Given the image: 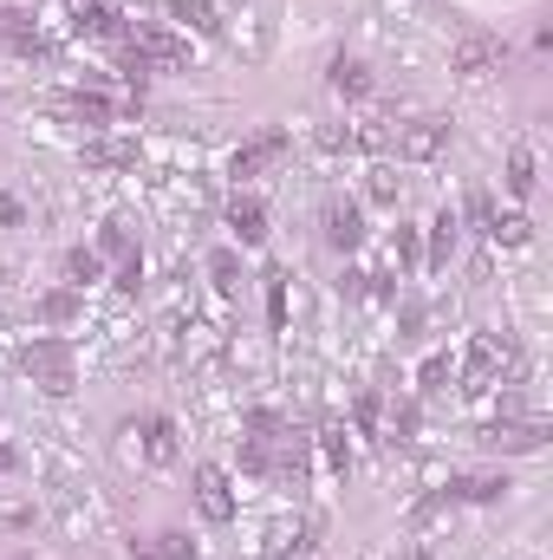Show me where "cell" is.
I'll list each match as a JSON object with an SVG mask.
<instances>
[{
    "mask_svg": "<svg viewBox=\"0 0 553 560\" xmlns=\"http://www.w3.org/2000/svg\"><path fill=\"white\" fill-rule=\"evenodd\" d=\"M469 215H475V229H482V235H489V222H495V202H489V196H482V189H475V196H469Z\"/></svg>",
    "mask_w": 553,
    "mask_h": 560,
    "instance_id": "obj_25",
    "label": "cell"
},
{
    "mask_svg": "<svg viewBox=\"0 0 553 560\" xmlns=\"http://www.w3.org/2000/svg\"><path fill=\"white\" fill-rule=\"evenodd\" d=\"M66 280H72V287L105 280V255H98V248H72V255H66Z\"/></svg>",
    "mask_w": 553,
    "mask_h": 560,
    "instance_id": "obj_15",
    "label": "cell"
},
{
    "mask_svg": "<svg viewBox=\"0 0 553 560\" xmlns=\"http://www.w3.org/2000/svg\"><path fill=\"white\" fill-rule=\"evenodd\" d=\"M176 13H183V26H196V33H215V26H222V20H215V7H209V0H183V7H176Z\"/></svg>",
    "mask_w": 553,
    "mask_h": 560,
    "instance_id": "obj_22",
    "label": "cell"
},
{
    "mask_svg": "<svg viewBox=\"0 0 553 560\" xmlns=\"http://www.w3.org/2000/svg\"><path fill=\"white\" fill-rule=\"evenodd\" d=\"M72 313H79V300H72V293H52V300H46V319H72Z\"/></svg>",
    "mask_w": 553,
    "mask_h": 560,
    "instance_id": "obj_28",
    "label": "cell"
},
{
    "mask_svg": "<svg viewBox=\"0 0 553 560\" xmlns=\"http://www.w3.org/2000/svg\"><path fill=\"white\" fill-rule=\"evenodd\" d=\"M79 33H118V13L92 0V7H79Z\"/></svg>",
    "mask_w": 553,
    "mask_h": 560,
    "instance_id": "obj_21",
    "label": "cell"
},
{
    "mask_svg": "<svg viewBox=\"0 0 553 560\" xmlns=\"http://www.w3.org/2000/svg\"><path fill=\"white\" fill-rule=\"evenodd\" d=\"M280 156H286V138H280V131H261L255 143H242V150H235V163H228V176H235V183H255L261 170H274Z\"/></svg>",
    "mask_w": 553,
    "mask_h": 560,
    "instance_id": "obj_6",
    "label": "cell"
},
{
    "mask_svg": "<svg viewBox=\"0 0 553 560\" xmlns=\"http://www.w3.org/2000/svg\"><path fill=\"white\" fill-rule=\"evenodd\" d=\"M508 189H515V196H534V156H528V150L508 156Z\"/></svg>",
    "mask_w": 553,
    "mask_h": 560,
    "instance_id": "obj_20",
    "label": "cell"
},
{
    "mask_svg": "<svg viewBox=\"0 0 553 560\" xmlns=\"http://www.w3.org/2000/svg\"><path fill=\"white\" fill-rule=\"evenodd\" d=\"M0 39H13L20 52H39V39H33V20H26L20 7H0Z\"/></svg>",
    "mask_w": 553,
    "mask_h": 560,
    "instance_id": "obj_17",
    "label": "cell"
},
{
    "mask_svg": "<svg viewBox=\"0 0 553 560\" xmlns=\"http://www.w3.org/2000/svg\"><path fill=\"white\" fill-rule=\"evenodd\" d=\"M352 143H365V150H378V143H385V125H378V118H365V125L352 131Z\"/></svg>",
    "mask_w": 553,
    "mask_h": 560,
    "instance_id": "obj_27",
    "label": "cell"
},
{
    "mask_svg": "<svg viewBox=\"0 0 553 560\" xmlns=\"http://www.w3.org/2000/svg\"><path fill=\"white\" fill-rule=\"evenodd\" d=\"M372 196H378V202H391V196H398V176H385V170H378V176H372Z\"/></svg>",
    "mask_w": 553,
    "mask_h": 560,
    "instance_id": "obj_31",
    "label": "cell"
},
{
    "mask_svg": "<svg viewBox=\"0 0 553 560\" xmlns=\"http://www.w3.org/2000/svg\"><path fill=\"white\" fill-rule=\"evenodd\" d=\"M156 560H196V541L169 528V535H156Z\"/></svg>",
    "mask_w": 553,
    "mask_h": 560,
    "instance_id": "obj_23",
    "label": "cell"
},
{
    "mask_svg": "<svg viewBox=\"0 0 553 560\" xmlns=\"http://www.w3.org/2000/svg\"><path fill=\"white\" fill-rule=\"evenodd\" d=\"M411 560H430V555H423V548H416V555H411Z\"/></svg>",
    "mask_w": 553,
    "mask_h": 560,
    "instance_id": "obj_32",
    "label": "cell"
},
{
    "mask_svg": "<svg viewBox=\"0 0 553 560\" xmlns=\"http://www.w3.org/2000/svg\"><path fill=\"white\" fill-rule=\"evenodd\" d=\"M20 222H26V202H20V196H7V189H0V229H20Z\"/></svg>",
    "mask_w": 553,
    "mask_h": 560,
    "instance_id": "obj_24",
    "label": "cell"
},
{
    "mask_svg": "<svg viewBox=\"0 0 553 560\" xmlns=\"http://www.w3.org/2000/svg\"><path fill=\"white\" fill-rule=\"evenodd\" d=\"M482 443H489V450H508V456H528V450H541V443H548V423H541V418L489 423V430H482Z\"/></svg>",
    "mask_w": 553,
    "mask_h": 560,
    "instance_id": "obj_4",
    "label": "cell"
},
{
    "mask_svg": "<svg viewBox=\"0 0 553 560\" xmlns=\"http://www.w3.org/2000/svg\"><path fill=\"white\" fill-rule=\"evenodd\" d=\"M143 456H150L156 469L183 456V443H176V423H169V418H143Z\"/></svg>",
    "mask_w": 553,
    "mask_h": 560,
    "instance_id": "obj_10",
    "label": "cell"
},
{
    "mask_svg": "<svg viewBox=\"0 0 553 560\" xmlns=\"http://www.w3.org/2000/svg\"><path fill=\"white\" fill-rule=\"evenodd\" d=\"M131 52H143L150 66H169V72L189 66V39L169 33V26H138V46H131Z\"/></svg>",
    "mask_w": 553,
    "mask_h": 560,
    "instance_id": "obj_8",
    "label": "cell"
},
{
    "mask_svg": "<svg viewBox=\"0 0 553 560\" xmlns=\"http://www.w3.org/2000/svg\"><path fill=\"white\" fill-rule=\"evenodd\" d=\"M528 235H534L528 215H495V222H489V242H502V248H521Z\"/></svg>",
    "mask_w": 553,
    "mask_h": 560,
    "instance_id": "obj_18",
    "label": "cell"
},
{
    "mask_svg": "<svg viewBox=\"0 0 553 560\" xmlns=\"http://www.w3.org/2000/svg\"><path fill=\"white\" fill-rule=\"evenodd\" d=\"M196 509H202L209 522H235V489H228V469H215V463H202V469H196Z\"/></svg>",
    "mask_w": 553,
    "mask_h": 560,
    "instance_id": "obj_5",
    "label": "cell"
},
{
    "mask_svg": "<svg viewBox=\"0 0 553 560\" xmlns=\"http://www.w3.org/2000/svg\"><path fill=\"white\" fill-rule=\"evenodd\" d=\"M228 229H235V242H248V248H255V242L268 235V209H261L255 196H235V209H228Z\"/></svg>",
    "mask_w": 553,
    "mask_h": 560,
    "instance_id": "obj_11",
    "label": "cell"
},
{
    "mask_svg": "<svg viewBox=\"0 0 553 560\" xmlns=\"http://www.w3.org/2000/svg\"><path fill=\"white\" fill-rule=\"evenodd\" d=\"M502 372H508V346H502V339H489V332H482V339H469V359H462V378H469V385L482 392V385H495Z\"/></svg>",
    "mask_w": 553,
    "mask_h": 560,
    "instance_id": "obj_7",
    "label": "cell"
},
{
    "mask_svg": "<svg viewBox=\"0 0 553 560\" xmlns=\"http://www.w3.org/2000/svg\"><path fill=\"white\" fill-rule=\"evenodd\" d=\"M326 242H332L339 255H352V248L365 242V215H358L352 202H332V209H326Z\"/></svg>",
    "mask_w": 553,
    "mask_h": 560,
    "instance_id": "obj_9",
    "label": "cell"
},
{
    "mask_svg": "<svg viewBox=\"0 0 553 560\" xmlns=\"http://www.w3.org/2000/svg\"><path fill=\"white\" fill-rule=\"evenodd\" d=\"M98 255H125V261H131V235H125V229H105V242H98Z\"/></svg>",
    "mask_w": 553,
    "mask_h": 560,
    "instance_id": "obj_26",
    "label": "cell"
},
{
    "mask_svg": "<svg viewBox=\"0 0 553 560\" xmlns=\"http://www.w3.org/2000/svg\"><path fill=\"white\" fill-rule=\"evenodd\" d=\"M430 229H436V235H430V268H443V261H449V248H456V215H436Z\"/></svg>",
    "mask_w": 553,
    "mask_h": 560,
    "instance_id": "obj_19",
    "label": "cell"
},
{
    "mask_svg": "<svg viewBox=\"0 0 553 560\" xmlns=\"http://www.w3.org/2000/svg\"><path fill=\"white\" fill-rule=\"evenodd\" d=\"M502 66H508V52H502V39H489V33H462V39H456V52H449V72H456V79H469V85L495 79Z\"/></svg>",
    "mask_w": 553,
    "mask_h": 560,
    "instance_id": "obj_1",
    "label": "cell"
},
{
    "mask_svg": "<svg viewBox=\"0 0 553 560\" xmlns=\"http://www.w3.org/2000/svg\"><path fill=\"white\" fill-rule=\"evenodd\" d=\"M26 378H33L39 392H72V352H66L59 339H33V346H26Z\"/></svg>",
    "mask_w": 553,
    "mask_h": 560,
    "instance_id": "obj_2",
    "label": "cell"
},
{
    "mask_svg": "<svg viewBox=\"0 0 553 560\" xmlns=\"http://www.w3.org/2000/svg\"><path fill=\"white\" fill-rule=\"evenodd\" d=\"M85 163H92V170H131V163H138V143L92 138V143H85Z\"/></svg>",
    "mask_w": 553,
    "mask_h": 560,
    "instance_id": "obj_12",
    "label": "cell"
},
{
    "mask_svg": "<svg viewBox=\"0 0 553 560\" xmlns=\"http://www.w3.org/2000/svg\"><path fill=\"white\" fill-rule=\"evenodd\" d=\"M326 79H332V92H339V98H365V92H372V72H365L358 59H345V52L326 66Z\"/></svg>",
    "mask_w": 553,
    "mask_h": 560,
    "instance_id": "obj_13",
    "label": "cell"
},
{
    "mask_svg": "<svg viewBox=\"0 0 553 560\" xmlns=\"http://www.w3.org/2000/svg\"><path fill=\"white\" fill-rule=\"evenodd\" d=\"M391 255H398V261H416V235H411V229H398V242H391Z\"/></svg>",
    "mask_w": 553,
    "mask_h": 560,
    "instance_id": "obj_30",
    "label": "cell"
},
{
    "mask_svg": "<svg viewBox=\"0 0 553 560\" xmlns=\"http://www.w3.org/2000/svg\"><path fill=\"white\" fill-rule=\"evenodd\" d=\"M449 495H456V502H502V495H508V482H502V476H456V482H449Z\"/></svg>",
    "mask_w": 553,
    "mask_h": 560,
    "instance_id": "obj_14",
    "label": "cell"
},
{
    "mask_svg": "<svg viewBox=\"0 0 553 560\" xmlns=\"http://www.w3.org/2000/svg\"><path fill=\"white\" fill-rule=\"evenodd\" d=\"M66 112H72L79 125H92V131H105V125H111V105H105L98 92H79V98H66Z\"/></svg>",
    "mask_w": 553,
    "mask_h": 560,
    "instance_id": "obj_16",
    "label": "cell"
},
{
    "mask_svg": "<svg viewBox=\"0 0 553 560\" xmlns=\"http://www.w3.org/2000/svg\"><path fill=\"white\" fill-rule=\"evenodd\" d=\"M443 378H449V359H430V365H423V385L443 392Z\"/></svg>",
    "mask_w": 553,
    "mask_h": 560,
    "instance_id": "obj_29",
    "label": "cell"
},
{
    "mask_svg": "<svg viewBox=\"0 0 553 560\" xmlns=\"http://www.w3.org/2000/svg\"><path fill=\"white\" fill-rule=\"evenodd\" d=\"M443 143H449V125H443V118H411V125H398V156H404V163L443 156Z\"/></svg>",
    "mask_w": 553,
    "mask_h": 560,
    "instance_id": "obj_3",
    "label": "cell"
}]
</instances>
